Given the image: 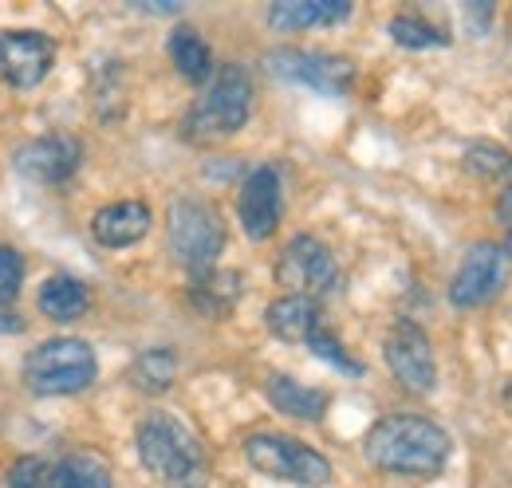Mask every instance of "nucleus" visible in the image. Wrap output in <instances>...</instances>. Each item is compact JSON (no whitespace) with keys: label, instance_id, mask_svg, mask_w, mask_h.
Listing matches in <instances>:
<instances>
[{"label":"nucleus","instance_id":"nucleus-1","mask_svg":"<svg viewBox=\"0 0 512 488\" xmlns=\"http://www.w3.org/2000/svg\"><path fill=\"white\" fill-rule=\"evenodd\" d=\"M363 453L379 473L426 481V477H438L446 469L453 441H449L446 429L430 418L386 414L383 422L371 426L367 441H363Z\"/></svg>","mask_w":512,"mask_h":488},{"label":"nucleus","instance_id":"nucleus-2","mask_svg":"<svg viewBox=\"0 0 512 488\" xmlns=\"http://www.w3.org/2000/svg\"><path fill=\"white\" fill-rule=\"evenodd\" d=\"M138 457L142 465L162 481L174 488H197L205 481V457H201V441L193 437V429L186 422H178L174 414H146L138 422L134 433Z\"/></svg>","mask_w":512,"mask_h":488},{"label":"nucleus","instance_id":"nucleus-3","mask_svg":"<svg viewBox=\"0 0 512 488\" xmlns=\"http://www.w3.org/2000/svg\"><path fill=\"white\" fill-rule=\"evenodd\" d=\"M253 115V79L241 63H225L186 115L190 138H229Z\"/></svg>","mask_w":512,"mask_h":488},{"label":"nucleus","instance_id":"nucleus-4","mask_svg":"<svg viewBox=\"0 0 512 488\" xmlns=\"http://www.w3.org/2000/svg\"><path fill=\"white\" fill-rule=\"evenodd\" d=\"M166 237H170V252L178 256V264L190 268L193 276H201L217 268V256L225 248V225L209 201L178 197L166 217Z\"/></svg>","mask_w":512,"mask_h":488},{"label":"nucleus","instance_id":"nucleus-5","mask_svg":"<svg viewBox=\"0 0 512 488\" xmlns=\"http://www.w3.org/2000/svg\"><path fill=\"white\" fill-rule=\"evenodd\" d=\"M95 374H99L95 351L83 339H48L24 359V382L48 398L87 390Z\"/></svg>","mask_w":512,"mask_h":488},{"label":"nucleus","instance_id":"nucleus-6","mask_svg":"<svg viewBox=\"0 0 512 488\" xmlns=\"http://www.w3.org/2000/svg\"><path fill=\"white\" fill-rule=\"evenodd\" d=\"M245 461L272 481L300 488H323L331 481V461L288 433H253L245 441Z\"/></svg>","mask_w":512,"mask_h":488},{"label":"nucleus","instance_id":"nucleus-7","mask_svg":"<svg viewBox=\"0 0 512 488\" xmlns=\"http://www.w3.org/2000/svg\"><path fill=\"white\" fill-rule=\"evenodd\" d=\"M276 284L288 288V296H308V300L331 296L339 288V268L331 248L308 233L292 237L276 260Z\"/></svg>","mask_w":512,"mask_h":488},{"label":"nucleus","instance_id":"nucleus-8","mask_svg":"<svg viewBox=\"0 0 512 488\" xmlns=\"http://www.w3.org/2000/svg\"><path fill=\"white\" fill-rule=\"evenodd\" d=\"M383 359L390 374L410 390V394H430L438 386V363H434V343L414 319H398L386 331Z\"/></svg>","mask_w":512,"mask_h":488},{"label":"nucleus","instance_id":"nucleus-9","mask_svg":"<svg viewBox=\"0 0 512 488\" xmlns=\"http://www.w3.org/2000/svg\"><path fill=\"white\" fill-rule=\"evenodd\" d=\"M264 67H268L276 79L312 87V91H323V95H347L351 83H355V67H351V60L331 56V52L276 48V52L264 56Z\"/></svg>","mask_w":512,"mask_h":488},{"label":"nucleus","instance_id":"nucleus-10","mask_svg":"<svg viewBox=\"0 0 512 488\" xmlns=\"http://www.w3.org/2000/svg\"><path fill=\"white\" fill-rule=\"evenodd\" d=\"M505 284V252L493 241L473 244L449 284V300L453 307H481L489 304Z\"/></svg>","mask_w":512,"mask_h":488},{"label":"nucleus","instance_id":"nucleus-11","mask_svg":"<svg viewBox=\"0 0 512 488\" xmlns=\"http://www.w3.org/2000/svg\"><path fill=\"white\" fill-rule=\"evenodd\" d=\"M56 63V44L44 32H0V79L12 87H36Z\"/></svg>","mask_w":512,"mask_h":488},{"label":"nucleus","instance_id":"nucleus-12","mask_svg":"<svg viewBox=\"0 0 512 488\" xmlns=\"http://www.w3.org/2000/svg\"><path fill=\"white\" fill-rule=\"evenodd\" d=\"M79 158H83V146L71 134H48L16 150V170L40 185H60L79 170Z\"/></svg>","mask_w":512,"mask_h":488},{"label":"nucleus","instance_id":"nucleus-13","mask_svg":"<svg viewBox=\"0 0 512 488\" xmlns=\"http://www.w3.org/2000/svg\"><path fill=\"white\" fill-rule=\"evenodd\" d=\"M237 213H241V225L253 241H268L276 233L280 213H284V189H280V174L272 166H256L245 178Z\"/></svg>","mask_w":512,"mask_h":488},{"label":"nucleus","instance_id":"nucleus-14","mask_svg":"<svg viewBox=\"0 0 512 488\" xmlns=\"http://www.w3.org/2000/svg\"><path fill=\"white\" fill-rule=\"evenodd\" d=\"M150 205L142 201H115L107 209L95 213L91 221V237L103 244V248H130L150 233Z\"/></svg>","mask_w":512,"mask_h":488},{"label":"nucleus","instance_id":"nucleus-15","mask_svg":"<svg viewBox=\"0 0 512 488\" xmlns=\"http://www.w3.org/2000/svg\"><path fill=\"white\" fill-rule=\"evenodd\" d=\"M264 323H268V331H272L276 339H284V343H308V339L323 327L320 300H308V296H284V300L268 304Z\"/></svg>","mask_w":512,"mask_h":488},{"label":"nucleus","instance_id":"nucleus-16","mask_svg":"<svg viewBox=\"0 0 512 488\" xmlns=\"http://www.w3.org/2000/svg\"><path fill=\"white\" fill-rule=\"evenodd\" d=\"M351 16L347 0H280L268 8V24L276 32H300V28H327Z\"/></svg>","mask_w":512,"mask_h":488},{"label":"nucleus","instance_id":"nucleus-17","mask_svg":"<svg viewBox=\"0 0 512 488\" xmlns=\"http://www.w3.org/2000/svg\"><path fill=\"white\" fill-rule=\"evenodd\" d=\"M264 390H268V402H272L280 414L300 418V422H320L323 414H327V406H331L327 390L304 386V382H296V378H288V374H268Z\"/></svg>","mask_w":512,"mask_h":488},{"label":"nucleus","instance_id":"nucleus-18","mask_svg":"<svg viewBox=\"0 0 512 488\" xmlns=\"http://www.w3.org/2000/svg\"><path fill=\"white\" fill-rule=\"evenodd\" d=\"M190 300L197 311L205 315H225L233 311V304L241 300V276L237 272H221V268H209L201 276H193V288H190Z\"/></svg>","mask_w":512,"mask_h":488},{"label":"nucleus","instance_id":"nucleus-19","mask_svg":"<svg viewBox=\"0 0 512 488\" xmlns=\"http://www.w3.org/2000/svg\"><path fill=\"white\" fill-rule=\"evenodd\" d=\"M170 60L182 71V79H190V83H209L213 79V52L190 24L170 32Z\"/></svg>","mask_w":512,"mask_h":488},{"label":"nucleus","instance_id":"nucleus-20","mask_svg":"<svg viewBox=\"0 0 512 488\" xmlns=\"http://www.w3.org/2000/svg\"><path fill=\"white\" fill-rule=\"evenodd\" d=\"M87 307H91V296H87V288L75 276H52V280H44V288H40V311L48 319L75 323Z\"/></svg>","mask_w":512,"mask_h":488},{"label":"nucleus","instance_id":"nucleus-21","mask_svg":"<svg viewBox=\"0 0 512 488\" xmlns=\"http://www.w3.org/2000/svg\"><path fill=\"white\" fill-rule=\"evenodd\" d=\"M178 378V355L170 347H154V351H142L134 363H130V386L142 390V394H166Z\"/></svg>","mask_w":512,"mask_h":488},{"label":"nucleus","instance_id":"nucleus-22","mask_svg":"<svg viewBox=\"0 0 512 488\" xmlns=\"http://www.w3.org/2000/svg\"><path fill=\"white\" fill-rule=\"evenodd\" d=\"M56 488H115L111 485V469L99 453L79 449L67 453L64 461L56 465Z\"/></svg>","mask_w":512,"mask_h":488},{"label":"nucleus","instance_id":"nucleus-23","mask_svg":"<svg viewBox=\"0 0 512 488\" xmlns=\"http://www.w3.org/2000/svg\"><path fill=\"white\" fill-rule=\"evenodd\" d=\"M465 166H469L481 182L501 185V189L512 185V154L501 150V146H493V142H473V146L465 150Z\"/></svg>","mask_w":512,"mask_h":488},{"label":"nucleus","instance_id":"nucleus-24","mask_svg":"<svg viewBox=\"0 0 512 488\" xmlns=\"http://www.w3.org/2000/svg\"><path fill=\"white\" fill-rule=\"evenodd\" d=\"M390 36H394V44H402V48H446L449 36L442 28H434L430 20H422V16H394L390 20Z\"/></svg>","mask_w":512,"mask_h":488},{"label":"nucleus","instance_id":"nucleus-25","mask_svg":"<svg viewBox=\"0 0 512 488\" xmlns=\"http://www.w3.org/2000/svg\"><path fill=\"white\" fill-rule=\"evenodd\" d=\"M8 488H56V465L44 457H20L8 469Z\"/></svg>","mask_w":512,"mask_h":488},{"label":"nucleus","instance_id":"nucleus-26","mask_svg":"<svg viewBox=\"0 0 512 488\" xmlns=\"http://www.w3.org/2000/svg\"><path fill=\"white\" fill-rule=\"evenodd\" d=\"M308 347H312V351L320 355L323 363L339 366L343 374H363V363H359L355 355H347V347H343V343H339V339H335V335H331L327 327H320V331H316V335L308 339Z\"/></svg>","mask_w":512,"mask_h":488},{"label":"nucleus","instance_id":"nucleus-27","mask_svg":"<svg viewBox=\"0 0 512 488\" xmlns=\"http://www.w3.org/2000/svg\"><path fill=\"white\" fill-rule=\"evenodd\" d=\"M20 284H24V256L0 244V300H16Z\"/></svg>","mask_w":512,"mask_h":488},{"label":"nucleus","instance_id":"nucleus-28","mask_svg":"<svg viewBox=\"0 0 512 488\" xmlns=\"http://www.w3.org/2000/svg\"><path fill=\"white\" fill-rule=\"evenodd\" d=\"M497 221H501V252L512 256V185L497 197Z\"/></svg>","mask_w":512,"mask_h":488},{"label":"nucleus","instance_id":"nucleus-29","mask_svg":"<svg viewBox=\"0 0 512 488\" xmlns=\"http://www.w3.org/2000/svg\"><path fill=\"white\" fill-rule=\"evenodd\" d=\"M24 327V319L16 315V311H8V307H0V331H20Z\"/></svg>","mask_w":512,"mask_h":488}]
</instances>
